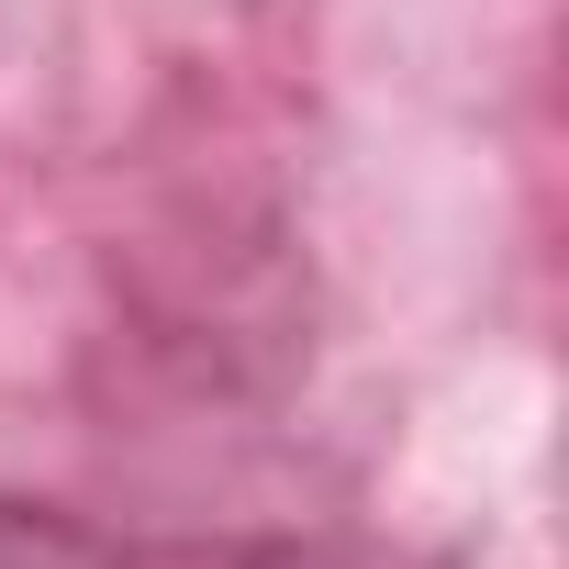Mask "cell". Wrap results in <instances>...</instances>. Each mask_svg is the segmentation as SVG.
Returning <instances> with one entry per match:
<instances>
[{
	"instance_id": "6da1fadb",
	"label": "cell",
	"mask_w": 569,
	"mask_h": 569,
	"mask_svg": "<svg viewBox=\"0 0 569 569\" xmlns=\"http://www.w3.org/2000/svg\"><path fill=\"white\" fill-rule=\"evenodd\" d=\"M0 569H134L112 536H90L79 513H46V502H0Z\"/></svg>"
}]
</instances>
